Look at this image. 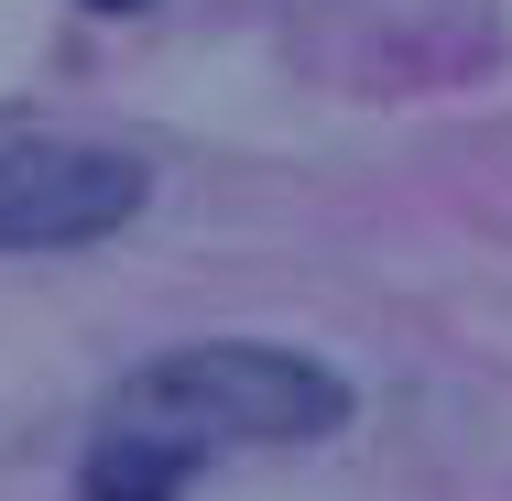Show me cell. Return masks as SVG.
I'll return each instance as SVG.
<instances>
[{"mask_svg": "<svg viewBox=\"0 0 512 501\" xmlns=\"http://www.w3.org/2000/svg\"><path fill=\"white\" fill-rule=\"evenodd\" d=\"M349 425V382L316 371L306 349H262V338H207V349H164L153 371H131L109 393L99 436H131L175 469H197L207 447H306Z\"/></svg>", "mask_w": 512, "mask_h": 501, "instance_id": "obj_1", "label": "cell"}, {"mask_svg": "<svg viewBox=\"0 0 512 501\" xmlns=\"http://www.w3.org/2000/svg\"><path fill=\"white\" fill-rule=\"evenodd\" d=\"M88 11H142V0H88Z\"/></svg>", "mask_w": 512, "mask_h": 501, "instance_id": "obj_4", "label": "cell"}, {"mask_svg": "<svg viewBox=\"0 0 512 501\" xmlns=\"http://www.w3.org/2000/svg\"><path fill=\"white\" fill-rule=\"evenodd\" d=\"M142 218V164L109 142H0V251H88Z\"/></svg>", "mask_w": 512, "mask_h": 501, "instance_id": "obj_2", "label": "cell"}, {"mask_svg": "<svg viewBox=\"0 0 512 501\" xmlns=\"http://www.w3.org/2000/svg\"><path fill=\"white\" fill-rule=\"evenodd\" d=\"M197 480V469H175V458H153V447H131V436H99L88 447V501H175Z\"/></svg>", "mask_w": 512, "mask_h": 501, "instance_id": "obj_3", "label": "cell"}]
</instances>
